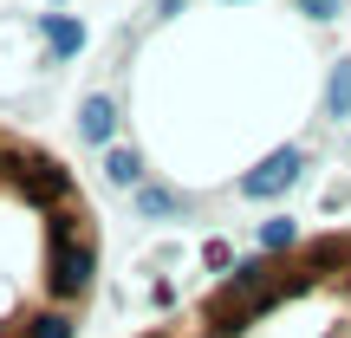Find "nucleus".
<instances>
[{
	"instance_id": "obj_1",
	"label": "nucleus",
	"mask_w": 351,
	"mask_h": 338,
	"mask_svg": "<svg viewBox=\"0 0 351 338\" xmlns=\"http://www.w3.org/2000/svg\"><path fill=\"white\" fill-rule=\"evenodd\" d=\"M293 176H300V156L287 150V156H274L261 176H247V182H241V195H254V202H261V195H274V189H287Z\"/></svg>"
},
{
	"instance_id": "obj_2",
	"label": "nucleus",
	"mask_w": 351,
	"mask_h": 338,
	"mask_svg": "<svg viewBox=\"0 0 351 338\" xmlns=\"http://www.w3.org/2000/svg\"><path fill=\"white\" fill-rule=\"evenodd\" d=\"M39 33L52 39V52H59V59L85 46V26H78V20H65V13H39Z\"/></svg>"
},
{
	"instance_id": "obj_3",
	"label": "nucleus",
	"mask_w": 351,
	"mask_h": 338,
	"mask_svg": "<svg viewBox=\"0 0 351 338\" xmlns=\"http://www.w3.org/2000/svg\"><path fill=\"white\" fill-rule=\"evenodd\" d=\"M78 130H85L91 143H104V137H111V104H104V98H91V104H85V124H78Z\"/></svg>"
},
{
	"instance_id": "obj_4",
	"label": "nucleus",
	"mask_w": 351,
	"mask_h": 338,
	"mask_svg": "<svg viewBox=\"0 0 351 338\" xmlns=\"http://www.w3.org/2000/svg\"><path fill=\"white\" fill-rule=\"evenodd\" d=\"M332 111H339V117H351V65H345L339 78H332Z\"/></svg>"
},
{
	"instance_id": "obj_5",
	"label": "nucleus",
	"mask_w": 351,
	"mask_h": 338,
	"mask_svg": "<svg viewBox=\"0 0 351 338\" xmlns=\"http://www.w3.org/2000/svg\"><path fill=\"white\" fill-rule=\"evenodd\" d=\"M111 182H137V156L117 150V156H111Z\"/></svg>"
},
{
	"instance_id": "obj_6",
	"label": "nucleus",
	"mask_w": 351,
	"mask_h": 338,
	"mask_svg": "<svg viewBox=\"0 0 351 338\" xmlns=\"http://www.w3.org/2000/svg\"><path fill=\"white\" fill-rule=\"evenodd\" d=\"M261 241H267V248H287V241H293V221H267Z\"/></svg>"
},
{
	"instance_id": "obj_7",
	"label": "nucleus",
	"mask_w": 351,
	"mask_h": 338,
	"mask_svg": "<svg viewBox=\"0 0 351 338\" xmlns=\"http://www.w3.org/2000/svg\"><path fill=\"white\" fill-rule=\"evenodd\" d=\"M306 13H313V20H332V13H339V0H300Z\"/></svg>"
},
{
	"instance_id": "obj_8",
	"label": "nucleus",
	"mask_w": 351,
	"mask_h": 338,
	"mask_svg": "<svg viewBox=\"0 0 351 338\" xmlns=\"http://www.w3.org/2000/svg\"><path fill=\"white\" fill-rule=\"evenodd\" d=\"M39 338H72V326H65V319H46V326H39Z\"/></svg>"
}]
</instances>
